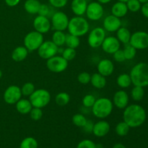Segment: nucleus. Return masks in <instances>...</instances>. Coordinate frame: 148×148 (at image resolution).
<instances>
[{
    "label": "nucleus",
    "mask_w": 148,
    "mask_h": 148,
    "mask_svg": "<svg viewBox=\"0 0 148 148\" xmlns=\"http://www.w3.org/2000/svg\"><path fill=\"white\" fill-rule=\"evenodd\" d=\"M146 111L143 106L138 104H132L124 108L123 119L130 128H137L145 123L146 120Z\"/></svg>",
    "instance_id": "obj_1"
},
{
    "label": "nucleus",
    "mask_w": 148,
    "mask_h": 148,
    "mask_svg": "<svg viewBox=\"0 0 148 148\" xmlns=\"http://www.w3.org/2000/svg\"><path fill=\"white\" fill-rule=\"evenodd\" d=\"M132 83L134 86H148V64L140 62L132 67L130 72Z\"/></svg>",
    "instance_id": "obj_2"
},
{
    "label": "nucleus",
    "mask_w": 148,
    "mask_h": 148,
    "mask_svg": "<svg viewBox=\"0 0 148 148\" xmlns=\"http://www.w3.org/2000/svg\"><path fill=\"white\" fill-rule=\"evenodd\" d=\"M67 29L70 34L81 37L89 32L90 25L85 17L82 16H75L69 20Z\"/></svg>",
    "instance_id": "obj_3"
},
{
    "label": "nucleus",
    "mask_w": 148,
    "mask_h": 148,
    "mask_svg": "<svg viewBox=\"0 0 148 148\" xmlns=\"http://www.w3.org/2000/svg\"><path fill=\"white\" fill-rule=\"evenodd\" d=\"M91 108L92 114L95 117L103 119L111 115L114 108V104L108 98H100L95 101Z\"/></svg>",
    "instance_id": "obj_4"
},
{
    "label": "nucleus",
    "mask_w": 148,
    "mask_h": 148,
    "mask_svg": "<svg viewBox=\"0 0 148 148\" xmlns=\"http://www.w3.org/2000/svg\"><path fill=\"white\" fill-rule=\"evenodd\" d=\"M29 101L33 107L43 108L46 107L51 101V94L47 90L38 89L29 97Z\"/></svg>",
    "instance_id": "obj_5"
},
{
    "label": "nucleus",
    "mask_w": 148,
    "mask_h": 148,
    "mask_svg": "<svg viewBox=\"0 0 148 148\" xmlns=\"http://www.w3.org/2000/svg\"><path fill=\"white\" fill-rule=\"evenodd\" d=\"M43 41L44 39L42 33L36 30L31 31L25 36L24 46L28 51H34L38 49Z\"/></svg>",
    "instance_id": "obj_6"
},
{
    "label": "nucleus",
    "mask_w": 148,
    "mask_h": 148,
    "mask_svg": "<svg viewBox=\"0 0 148 148\" xmlns=\"http://www.w3.org/2000/svg\"><path fill=\"white\" fill-rule=\"evenodd\" d=\"M106 36V30L103 27H95L90 32L88 38V45L92 49H96L102 45Z\"/></svg>",
    "instance_id": "obj_7"
},
{
    "label": "nucleus",
    "mask_w": 148,
    "mask_h": 148,
    "mask_svg": "<svg viewBox=\"0 0 148 148\" xmlns=\"http://www.w3.org/2000/svg\"><path fill=\"white\" fill-rule=\"evenodd\" d=\"M46 66L49 71L54 73H61L68 67V62L62 56H54L47 59Z\"/></svg>",
    "instance_id": "obj_8"
},
{
    "label": "nucleus",
    "mask_w": 148,
    "mask_h": 148,
    "mask_svg": "<svg viewBox=\"0 0 148 148\" xmlns=\"http://www.w3.org/2000/svg\"><path fill=\"white\" fill-rule=\"evenodd\" d=\"M68 16L63 12H55L52 17H51V26L55 30L64 31L66 30L69 24Z\"/></svg>",
    "instance_id": "obj_9"
},
{
    "label": "nucleus",
    "mask_w": 148,
    "mask_h": 148,
    "mask_svg": "<svg viewBox=\"0 0 148 148\" xmlns=\"http://www.w3.org/2000/svg\"><path fill=\"white\" fill-rule=\"evenodd\" d=\"M130 44L137 50H143L148 48V33L145 31H137L132 34Z\"/></svg>",
    "instance_id": "obj_10"
},
{
    "label": "nucleus",
    "mask_w": 148,
    "mask_h": 148,
    "mask_svg": "<svg viewBox=\"0 0 148 148\" xmlns=\"http://www.w3.org/2000/svg\"><path fill=\"white\" fill-rule=\"evenodd\" d=\"M58 46L52 42V40L43 41L38 49L39 56L43 59H49L58 53Z\"/></svg>",
    "instance_id": "obj_11"
},
{
    "label": "nucleus",
    "mask_w": 148,
    "mask_h": 148,
    "mask_svg": "<svg viewBox=\"0 0 148 148\" xmlns=\"http://www.w3.org/2000/svg\"><path fill=\"white\" fill-rule=\"evenodd\" d=\"M87 17L92 21H98L101 20L104 14V9L103 5L98 1H92L89 3L85 12Z\"/></svg>",
    "instance_id": "obj_12"
},
{
    "label": "nucleus",
    "mask_w": 148,
    "mask_h": 148,
    "mask_svg": "<svg viewBox=\"0 0 148 148\" xmlns=\"http://www.w3.org/2000/svg\"><path fill=\"white\" fill-rule=\"evenodd\" d=\"M21 88L17 85H10L4 92V101L10 105L15 104L22 97Z\"/></svg>",
    "instance_id": "obj_13"
},
{
    "label": "nucleus",
    "mask_w": 148,
    "mask_h": 148,
    "mask_svg": "<svg viewBox=\"0 0 148 148\" xmlns=\"http://www.w3.org/2000/svg\"><path fill=\"white\" fill-rule=\"evenodd\" d=\"M33 25L36 31L39 32L43 35L45 33H47L50 30L51 23L49 18L44 16L38 15L35 17Z\"/></svg>",
    "instance_id": "obj_14"
},
{
    "label": "nucleus",
    "mask_w": 148,
    "mask_h": 148,
    "mask_svg": "<svg viewBox=\"0 0 148 148\" xmlns=\"http://www.w3.org/2000/svg\"><path fill=\"white\" fill-rule=\"evenodd\" d=\"M120 46H121V43L117 39L116 37L108 36L104 39L103 42L101 45V48H102L103 51L106 53L113 54L116 51L120 49Z\"/></svg>",
    "instance_id": "obj_15"
},
{
    "label": "nucleus",
    "mask_w": 148,
    "mask_h": 148,
    "mask_svg": "<svg viewBox=\"0 0 148 148\" xmlns=\"http://www.w3.org/2000/svg\"><path fill=\"white\" fill-rule=\"evenodd\" d=\"M103 28L105 30L110 33H114L117 31L119 28L121 27V18H119L113 14L108 15L103 20Z\"/></svg>",
    "instance_id": "obj_16"
},
{
    "label": "nucleus",
    "mask_w": 148,
    "mask_h": 148,
    "mask_svg": "<svg viewBox=\"0 0 148 148\" xmlns=\"http://www.w3.org/2000/svg\"><path fill=\"white\" fill-rule=\"evenodd\" d=\"M129 95L124 90H119L113 97V104L119 109H124L129 104Z\"/></svg>",
    "instance_id": "obj_17"
},
{
    "label": "nucleus",
    "mask_w": 148,
    "mask_h": 148,
    "mask_svg": "<svg viewBox=\"0 0 148 148\" xmlns=\"http://www.w3.org/2000/svg\"><path fill=\"white\" fill-rule=\"evenodd\" d=\"M98 73L104 77H108L113 74L114 71V64L111 60L104 59L100 61L97 66Z\"/></svg>",
    "instance_id": "obj_18"
},
{
    "label": "nucleus",
    "mask_w": 148,
    "mask_h": 148,
    "mask_svg": "<svg viewBox=\"0 0 148 148\" xmlns=\"http://www.w3.org/2000/svg\"><path fill=\"white\" fill-rule=\"evenodd\" d=\"M110 124L108 121L101 120L94 124L92 132L94 135L97 137H103L106 136L110 131Z\"/></svg>",
    "instance_id": "obj_19"
},
{
    "label": "nucleus",
    "mask_w": 148,
    "mask_h": 148,
    "mask_svg": "<svg viewBox=\"0 0 148 148\" xmlns=\"http://www.w3.org/2000/svg\"><path fill=\"white\" fill-rule=\"evenodd\" d=\"M87 0H72L71 3V9L76 16H82L85 14L87 7Z\"/></svg>",
    "instance_id": "obj_20"
},
{
    "label": "nucleus",
    "mask_w": 148,
    "mask_h": 148,
    "mask_svg": "<svg viewBox=\"0 0 148 148\" xmlns=\"http://www.w3.org/2000/svg\"><path fill=\"white\" fill-rule=\"evenodd\" d=\"M128 8H127V4L122 1H117L111 7V14L121 18L126 16L128 12Z\"/></svg>",
    "instance_id": "obj_21"
},
{
    "label": "nucleus",
    "mask_w": 148,
    "mask_h": 148,
    "mask_svg": "<svg viewBox=\"0 0 148 148\" xmlns=\"http://www.w3.org/2000/svg\"><path fill=\"white\" fill-rule=\"evenodd\" d=\"M15 105L17 112L23 114V115L29 114L33 108V106H32L30 101L27 99H25V98H21V99L19 100L16 103Z\"/></svg>",
    "instance_id": "obj_22"
},
{
    "label": "nucleus",
    "mask_w": 148,
    "mask_h": 148,
    "mask_svg": "<svg viewBox=\"0 0 148 148\" xmlns=\"http://www.w3.org/2000/svg\"><path fill=\"white\" fill-rule=\"evenodd\" d=\"M28 54V51L25 46H18L13 50L12 59L16 62H20L25 60Z\"/></svg>",
    "instance_id": "obj_23"
},
{
    "label": "nucleus",
    "mask_w": 148,
    "mask_h": 148,
    "mask_svg": "<svg viewBox=\"0 0 148 148\" xmlns=\"http://www.w3.org/2000/svg\"><path fill=\"white\" fill-rule=\"evenodd\" d=\"M132 33L128 28L125 27H121L116 31V38L120 43L126 45L130 43Z\"/></svg>",
    "instance_id": "obj_24"
},
{
    "label": "nucleus",
    "mask_w": 148,
    "mask_h": 148,
    "mask_svg": "<svg viewBox=\"0 0 148 148\" xmlns=\"http://www.w3.org/2000/svg\"><path fill=\"white\" fill-rule=\"evenodd\" d=\"M40 4L38 0H26L24 3L25 10L30 14H38Z\"/></svg>",
    "instance_id": "obj_25"
},
{
    "label": "nucleus",
    "mask_w": 148,
    "mask_h": 148,
    "mask_svg": "<svg viewBox=\"0 0 148 148\" xmlns=\"http://www.w3.org/2000/svg\"><path fill=\"white\" fill-rule=\"evenodd\" d=\"M90 82L91 85L94 88L97 89H102L105 88L106 85V77L103 76L98 72V73H94L93 75H91Z\"/></svg>",
    "instance_id": "obj_26"
},
{
    "label": "nucleus",
    "mask_w": 148,
    "mask_h": 148,
    "mask_svg": "<svg viewBox=\"0 0 148 148\" xmlns=\"http://www.w3.org/2000/svg\"><path fill=\"white\" fill-rule=\"evenodd\" d=\"M65 40H66V34L63 31L55 30L52 35V42L58 47L64 46L65 44Z\"/></svg>",
    "instance_id": "obj_27"
},
{
    "label": "nucleus",
    "mask_w": 148,
    "mask_h": 148,
    "mask_svg": "<svg viewBox=\"0 0 148 148\" xmlns=\"http://www.w3.org/2000/svg\"><path fill=\"white\" fill-rule=\"evenodd\" d=\"M116 83L121 88H127L132 84L130 75L126 73L119 75L116 79Z\"/></svg>",
    "instance_id": "obj_28"
},
{
    "label": "nucleus",
    "mask_w": 148,
    "mask_h": 148,
    "mask_svg": "<svg viewBox=\"0 0 148 148\" xmlns=\"http://www.w3.org/2000/svg\"><path fill=\"white\" fill-rule=\"evenodd\" d=\"M65 44L66 46L72 49H77L80 44V40L79 37L75 36L74 35L68 33L66 35V40H65Z\"/></svg>",
    "instance_id": "obj_29"
},
{
    "label": "nucleus",
    "mask_w": 148,
    "mask_h": 148,
    "mask_svg": "<svg viewBox=\"0 0 148 148\" xmlns=\"http://www.w3.org/2000/svg\"><path fill=\"white\" fill-rule=\"evenodd\" d=\"M69 101H70V96L69 94L65 92H59L55 97V102L60 106H64L67 105L69 103Z\"/></svg>",
    "instance_id": "obj_30"
},
{
    "label": "nucleus",
    "mask_w": 148,
    "mask_h": 148,
    "mask_svg": "<svg viewBox=\"0 0 148 148\" xmlns=\"http://www.w3.org/2000/svg\"><path fill=\"white\" fill-rule=\"evenodd\" d=\"M130 127L125 121H121L116 126L115 131L117 135L120 136V137H124V136L127 135L130 132Z\"/></svg>",
    "instance_id": "obj_31"
},
{
    "label": "nucleus",
    "mask_w": 148,
    "mask_h": 148,
    "mask_svg": "<svg viewBox=\"0 0 148 148\" xmlns=\"http://www.w3.org/2000/svg\"><path fill=\"white\" fill-rule=\"evenodd\" d=\"M53 8L54 7H53L51 5H48V4H41L38 14V15L44 16V17L49 18V17H51L53 13L55 12Z\"/></svg>",
    "instance_id": "obj_32"
},
{
    "label": "nucleus",
    "mask_w": 148,
    "mask_h": 148,
    "mask_svg": "<svg viewBox=\"0 0 148 148\" xmlns=\"http://www.w3.org/2000/svg\"><path fill=\"white\" fill-rule=\"evenodd\" d=\"M123 51H124L126 60H132L135 57L136 54H137V49L133 47L130 43L124 45Z\"/></svg>",
    "instance_id": "obj_33"
},
{
    "label": "nucleus",
    "mask_w": 148,
    "mask_h": 148,
    "mask_svg": "<svg viewBox=\"0 0 148 148\" xmlns=\"http://www.w3.org/2000/svg\"><path fill=\"white\" fill-rule=\"evenodd\" d=\"M38 144L37 140L32 137H28L22 140L20 148H38Z\"/></svg>",
    "instance_id": "obj_34"
},
{
    "label": "nucleus",
    "mask_w": 148,
    "mask_h": 148,
    "mask_svg": "<svg viewBox=\"0 0 148 148\" xmlns=\"http://www.w3.org/2000/svg\"><path fill=\"white\" fill-rule=\"evenodd\" d=\"M145 95L144 88L140 86H134L131 92L132 98L135 101H140L143 100Z\"/></svg>",
    "instance_id": "obj_35"
},
{
    "label": "nucleus",
    "mask_w": 148,
    "mask_h": 148,
    "mask_svg": "<svg viewBox=\"0 0 148 148\" xmlns=\"http://www.w3.org/2000/svg\"><path fill=\"white\" fill-rule=\"evenodd\" d=\"M88 119L86 117L81 114H76L72 116V123L77 127H82L85 125Z\"/></svg>",
    "instance_id": "obj_36"
},
{
    "label": "nucleus",
    "mask_w": 148,
    "mask_h": 148,
    "mask_svg": "<svg viewBox=\"0 0 148 148\" xmlns=\"http://www.w3.org/2000/svg\"><path fill=\"white\" fill-rule=\"evenodd\" d=\"M35 85L32 82H25L21 88L22 95L26 97H30V95L35 91Z\"/></svg>",
    "instance_id": "obj_37"
},
{
    "label": "nucleus",
    "mask_w": 148,
    "mask_h": 148,
    "mask_svg": "<svg viewBox=\"0 0 148 148\" xmlns=\"http://www.w3.org/2000/svg\"><path fill=\"white\" fill-rule=\"evenodd\" d=\"M126 4L129 11L132 12H137L140 11L142 7L141 3L139 1V0H128Z\"/></svg>",
    "instance_id": "obj_38"
},
{
    "label": "nucleus",
    "mask_w": 148,
    "mask_h": 148,
    "mask_svg": "<svg viewBox=\"0 0 148 148\" xmlns=\"http://www.w3.org/2000/svg\"><path fill=\"white\" fill-rule=\"evenodd\" d=\"M62 57L64 59H66L67 62H69V61L73 60L74 59L76 56V51H75V49H72V48H69L67 47L66 49H64L63 53H62Z\"/></svg>",
    "instance_id": "obj_39"
},
{
    "label": "nucleus",
    "mask_w": 148,
    "mask_h": 148,
    "mask_svg": "<svg viewBox=\"0 0 148 148\" xmlns=\"http://www.w3.org/2000/svg\"><path fill=\"white\" fill-rule=\"evenodd\" d=\"M95 101H96V99L93 95L88 94V95H85L84 98H82V105L85 108H92V106L95 103Z\"/></svg>",
    "instance_id": "obj_40"
},
{
    "label": "nucleus",
    "mask_w": 148,
    "mask_h": 148,
    "mask_svg": "<svg viewBox=\"0 0 148 148\" xmlns=\"http://www.w3.org/2000/svg\"><path fill=\"white\" fill-rule=\"evenodd\" d=\"M29 114H30V119L33 121H39L43 116V111L41 108H36V107H33Z\"/></svg>",
    "instance_id": "obj_41"
},
{
    "label": "nucleus",
    "mask_w": 148,
    "mask_h": 148,
    "mask_svg": "<svg viewBox=\"0 0 148 148\" xmlns=\"http://www.w3.org/2000/svg\"><path fill=\"white\" fill-rule=\"evenodd\" d=\"M90 78L91 75L88 72H83L78 75L77 80L79 83L82 84V85H87L90 82Z\"/></svg>",
    "instance_id": "obj_42"
},
{
    "label": "nucleus",
    "mask_w": 148,
    "mask_h": 148,
    "mask_svg": "<svg viewBox=\"0 0 148 148\" xmlns=\"http://www.w3.org/2000/svg\"><path fill=\"white\" fill-rule=\"evenodd\" d=\"M77 148H96V144L90 140H83L78 143Z\"/></svg>",
    "instance_id": "obj_43"
},
{
    "label": "nucleus",
    "mask_w": 148,
    "mask_h": 148,
    "mask_svg": "<svg viewBox=\"0 0 148 148\" xmlns=\"http://www.w3.org/2000/svg\"><path fill=\"white\" fill-rule=\"evenodd\" d=\"M49 2L54 8H62L67 4L68 0H49Z\"/></svg>",
    "instance_id": "obj_44"
},
{
    "label": "nucleus",
    "mask_w": 148,
    "mask_h": 148,
    "mask_svg": "<svg viewBox=\"0 0 148 148\" xmlns=\"http://www.w3.org/2000/svg\"><path fill=\"white\" fill-rule=\"evenodd\" d=\"M113 55H114V59L116 62H123L126 60L124 51L121 49H119L115 53H113Z\"/></svg>",
    "instance_id": "obj_45"
},
{
    "label": "nucleus",
    "mask_w": 148,
    "mask_h": 148,
    "mask_svg": "<svg viewBox=\"0 0 148 148\" xmlns=\"http://www.w3.org/2000/svg\"><path fill=\"white\" fill-rule=\"evenodd\" d=\"M94 124L90 121V120H88L85 124V125L82 127V130L87 133H91L92 132V128H93Z\"/></svg>",
    "instance_id": "obj_46"
},
{
    "label": "nucleus",
    "mask_w": 148,
    "mask_h": 148,
    "mask_svg": "<svg viewBox=\"0 0 148 148\" xmlns=\"http://www.w3.org/2000/svg\"><path fill=\"white\" fill-rule=\"evenodd\" d=\"M140 10H141L142 14H143V16H145L146 18H148V2L143 4Z\"/></svg>",
    "instance_id": "obj_47"
},
{
    "label": "nucleus",
    "mask_w": 148,
    "mask_h": 148,
    "mask_svg": "<svg viewBox=\"0 0 148 148\" xmlns=\"http://www.w3.org/2000/svg\"><path fill=\"white\" fill-rule=\"evenodd\" d=\"M5 3L9 7H15L20 3V0H4Z\"/></svg>",
    "instance_id": "obj_48"
},
{
    "label": "nucleus",
    "mask_w": 148,
    "mask_h": 148,
    "mask_svg": "<svg viewBox=\"0 0 148 148\" xmlns=\"http://www.w3.org/2000/svg\"><path fill=\"white\" fill-rule=\"evenodd\" d=\"M112 148H127V147H126V146L124 145L121 144V143H116V144H115L114 146H113Z\"/></svg>",
    "instance_id": "obj_49"
},
{
    "label": "nucleus",
    "mask_w": 148,
    "mask_h": 148,
    "mask_svg": "<svg viewBox=\"0 0 148 148\" xmlns=\"http://www.w3.org/2000/svg\"><path fill=\"white\" fill-rule=\"evenodd\" d=\"M98 2H99L100 4H108V3L111 2L112 0H97Z\"/></svg>",
    "instance_id": "obj_50"
},
{
    "label": "nucleus",
    "mask_w": 148,
    "mask_h": 148,
    "mask_svg": "<svg viewBox=\"0 0 148 148\" xmlns=\"http://www.w3.org/2000/svg\"><path fill=\"white\" fill-rule=\"evenodd\" d=\"M139 1H140L141 4H145V3L148 2V0H139Z\"/></svg>",
    "instance_id": "obj_51"
},
{
    "label": "nucleus",
    "mask_w": 148,
    "mask_h": 148,
    "mask_svg": "<svg viewBox=\"0 0 148 148\" xmlns=\"http://www.w3.org/2000/svg\"><path fill=\"white\" fill-rule=\"evenodd\" d=\"M96 148H103V147L102 145H101V144H97V145H96Z\"/></svg>",
    "instance_id": "obj_52"
},
{
    "label": "nucleus",
    "mask_w": 148,
    "mask_h": 148,
    "mask_svg": "<svg viewBox=\"0 0 148 148\" xmlns=\"http://www.w3.org/2000/svg\"><path fill=\"white\" fill-rule=\"evenodd\" d=\"M119 1H122V2H127V1H128V0H118Z\"/></svg>",
    "instance_id": "obj_53"
},
{
    "label": "nucleus",
    "mask_w": 148,
    "mask_h": 148,
    "mask_svg": "<svg viewBox=\"0 0 148 148\" xmlns=\"http://www.w3.org/2000/svg\"><path fill=\"white\" fill-rule=\"evenodd\" d=\"M1 77H2V72H1V70L0 69V79L1 78Z\"/></svg>",
    "instance_id": "obj_54"
}]
</instances>
